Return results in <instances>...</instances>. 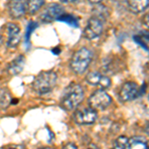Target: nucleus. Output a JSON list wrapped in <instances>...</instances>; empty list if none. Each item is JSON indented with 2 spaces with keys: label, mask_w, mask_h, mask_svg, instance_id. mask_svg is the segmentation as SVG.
Returning a JSON list of instances; mask_svg holds the SVG:
<instances>
[{
  "label": "nucleus",
  "mask_w": 149,
  "mask_h": 149,
  "mask_svg": "<svg viewBox=\"0 0 149 149\" xmlns=\"http://www.w3.org/2000/svg\"><path fill=\"white\" fill-rule=\"evenodd\" d=\"M85 92L79 84H71L65 88L61 97V107L66 110H73L84 100Z\"/></svg>",
  "instance_id": "1"
},
{
  "label": "nucleus",
  "mask_w": 149,
  "mask_h": 149,
  "mask_svg": "<svg viewBox=\"0 0 149 149\" xmlns=\"http://www.w3.org/2000/svg\"><path fill=\"white\" fill-rule=\"evenodd\" d=\"M44 5H45V0H27L25 2L26 11L29 14H31V15L37 13Z\"/></svg>",
  "instance_id": "14"
},
{
  "label": "nucleus",
  "mask_w": 149,
  "mask_h": 149,
  "mask_svg": "<svg viewBox=\"0 0 149 149\" xmlns=\"http://www.w3.org/2000/svg\"><path fill=\"white\" fill-rule=\"evenodd\" d=\"M26 63V59L24 55H19L16 57L13 61L9 63L8 67H7V72L11 74V76H17L23 71L24 66Z\"/></svg>",
  "instance_id": "12"
},
{
  "label": "nucleus",
  "mask_w": 149,
  "mask_h": 149,
  "mask_svg": "<svg viewBox=\"0 0 149 149\" xmlns=\"http://www.w3.org/2000/svg\"><path fill=\"white\" fill-rule=\"evenodd\" d=\"M2 43H3V37H2V35L0 34V46L2 45Z\"/></svg>",
  "instance_id": "22"
},
{
  "label": "nucleus",
  "mask_w": 149,
  "mask_h": 149,
  "mask_svg": "<svg viewBox=\"0 0 149 149\" xmlns=\"http://www.w3.org/2000/svg\"><path fill=\"white\" fill-rule=\"evenodd\" d=\"M63 3H67V4H72V3H76L78 0H60Z\"/></svg>",
  "instance_id": "19"
},
{
  "label": "nucleus",
  "mask_w": 149,
  "mask_h": 149,
  "mask_svg": "<svg viewBox=\"0 0 149 149\" xmlns=\"http://www.w3.org/2000/svg\"><path fill=\"white\" fill-rule=\"evenodd\" d=\"M58 76L53 71H43L35 78L32 84L33 90L40 95L51 93L57 85Z\"/></svg>",
  "instance_id": "2"
},
{
  "label": "nucleus",
  "mask_w": 149,
  "mask_h": 149,
  "mask_svg": "<svg viewBox=\"0 0 149 149\" xmlns=\"http://www.w3.org/2000/svg\"><path fill=\"white\" fill-rule=\"evenodd\" d=\"M86 81L88 85L98 86L100 90H107L111 85V80L109 76L97 71L91 72L86 74Z\"/></svg>",
  "instance_id": "8"
},
{
  "label": "nucleus",
  "mask_w": 149,
  "mask_h": 149,
  "mask_svg": "<svg viewBox=\"0 0 149 149\" xmlns=\"http://www.w3.org/2000/svg\"><path fill=\"white\" fill-rule=\"evenodd\" d=\"M103 32V21L100 18L93 16L88 19L85 30H84V37L88 40H93L100 37Z\"/></svg>",
  "instance_id": "6"
},
{
  "label": "nucleus",
  "mask_w": 149,
  "mask_h": 149,
  "mask_svg": "<svg viewBox=\"0 0 149 149\" xmlns=\"http://www.w3.org/2000/svg\"><path fill=\"white\" fill-rule=\"evenodd\" d=\"M62 149H78V147L74 143H67L66 145H64V147Z\"/></svg>",
  "instance_id": "17"
},
{
  "label": "nucleus",
  "mask_w": 149,
  "mask_h": 149,
  "mask_svg": "<svg viewBox=\"0 0 149 149\" xmlns=\"http://www.w3.org/2000/svg\"><path fill=\"white\" fill-rule=\"evenodd\" d=\"M39 149H54L52 147H42V148H39Z\"/></svg>",
  "instance_id": "23"
},
{
  "label": "nucleus",
  "mask_w": 149,
  "mask_h": 149,
  "mask_svg": "<svg viewBox=\"0 0 149 149\" xmlns=\"http://www.w3.org/2000/svg\"><path fill=\"white\" fill-rule=\"evenodd\" d=\"M86 149H100V146H97V144H90V145L86 147Z\"/></svg>",
  "instance_id": "20"
},
{
  "label": "nucleus",
  "mask_w": 149,
  "mask_h": 149,
  "mask_svg": "<svg viewBox=\"0 0 149 149\" xmlns=\"http://www.w3.org/2000/svg\"><path fill=\"white\" fill-rule=\"evenodd\" d=\"M149 0H127V7L132 13L139 14L148 8Z\"/></svg>",
  "instance_id": "13"
},
{
  "label": "nucleus",
  "mask_w": 149,
  "mask_h": 149,
  "mask_svg": "<svg viewBox=\"0 0 149 149\" xmlns=\"http://www.w3.org/2000/svg\"><path fill=\"white\" fill-rule=\"evenodd\" d=\"M6 45L8 48L17 47L21 40V30L18 24L8 23L6 25Z\"/></svg>",
  "instance_id": "9"
},
{
  "label": "nucleus",
  "mask_w": 149,
  "mask_h": 149,
  "mask_svg": "<svg viewBox=\"0 0 149 149\" xmlns=\"http://www.w3.org/2000/svg\"><path fill=\"white\" fill-rule=\"evenodd\" d=\"M12 102V97L8 90L6 88H0V107L7 109Z\"/></svg>",
  "instance_id": "16"
},
{
  "label": "nucleus",
  "mask_w": 149,
  "mask_h": 149,
  "mask_svg": "<svg viewBox=\"0 0 149 149\" xmlns=\"http://www.w3.org/2000/svg\"><path fill=\"white\" fill-rule=\"evenodd\" d=\"M65 10L61 4L52 3L47 6L40 15L41 21L44 23H51L55 20H59L64 15Z\"/></svg>",
  "instance_id": "7"
},
{
  "label": "nucleus",
  "mask_w": 149,
  "mask_h": 149,
  "mask_svg": "<svg viewBox=\"0 0 149 149\" xmlns=\"http://www.w3.org/2000/svg\"><path fill=\"white\" fill-rule=\"evenodd\" d=\"M139 86L134 81H126L119 91V98L122 102H130L139 95Z\"/></svg>",
  "instance_id": "10"
},
{
  "label": "nucleus",
  "mask_w": 149,
  "mask_h": 149,
  "mask_svg": "<svg viewBox=\"0 0 149 149\" xmlns=\"http://www.w3.org/2000/svg\"><path fill=\"white\" fill-rule=\"evenodd\" d=\"M111 149H131V144L129 138L124 135L118 136L114 140Z\"/></svg>",
  "instance_id": "15"
},
{
  "label": "nucleus",
  "mask_w": 149,
  "mask_h": 149,
  "mask_svg": "<svg viewBox=\"0 0 149 149\" xmlns=\"http://www.w3.org/2000/svg\"><path fill=\"white\" fill-rule=\"evenodd\" d=\"M7 149H24V147L22 145H11Z\"/></svg>",
  "instance_id": "18"
},
{
  "label": "nucleus",
  "mask_w": 149,
  "mask_h": 149,
  "mask_svg": "<svg viewBox=\"0 0 149 149\" xmlns=\"http://www.w3.org/2000/svg\"><path fill=\"white\" fill-rule=\"evenodd\" d=\"M102 1V0H88V2H91V3H93V4H95V5H97V4H100Z\"/></svg>",
  "instance_id": "21"
},
{
  "label": "nucleus",
  "mask_w": 149,
  "mask_h": 149,
  "mask_svg": "<svg viewBox=\"0 0 149 149\" xmlns=\"http://www.w3.org/2000/svg\"><path fill=\"white\" fill-rule=\"evenodd\" d=\"M97 118V110L92 107H81L74 111V120L80 125H90L93 124Z\"/></svg>",
  "instance_id": "5"
},
{
  "label": "nucleus",
  "mask_w": 149,
  "mask_h": 149,
  "mask_svg": "<svg viewBox=\"0 0 149 149\" xmlns=\"http://www.w3.org/2000/svg\"><path fill=\"white\" fill-rule=\"evenodd\" d=\"M93 52L88 48L83 47L73 55L70 62V68L74 74H81L88 70L93 61Z\"/></svg>",
  "instance_id": "3"
},
{
  "label": "nucleus",
  "mask_w": 149,
  "mask_h": 149,
  "mask_svg": "<svg viewBox=\"0 0 149 149\" xmlns=\"http://www.w3.org/2000/svg\"><path fill=\"white\" fill-rule=\"evenodd\" d=\"M90 107L95 110H103L111 103V97L104 90H97L88 100Z\"/></svg>",
  "instance_id": "4"
},
{
  "label": "nucleus",
  "mask_w": 149,
  "mask_h": 149,
  "mask_svg": "<svg viewBox=\"0 0 149 149\" xmlns=\"http://www.w3.org/2000/svg\"><path fill=\"white\" fill-rule=\"evenodd\" d=\"M8 12L12 18H21L26 13L25 2L23 0H11L8 4Z\"/></svg>",
  "instance_id": "11"
}]
</instances>
